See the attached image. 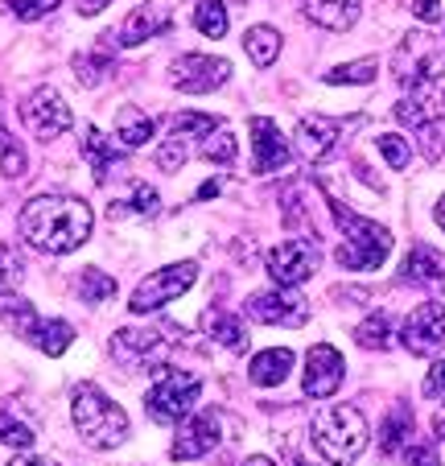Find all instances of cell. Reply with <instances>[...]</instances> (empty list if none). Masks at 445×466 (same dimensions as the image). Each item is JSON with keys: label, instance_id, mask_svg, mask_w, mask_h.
Returning a JSON list of instances; mask_svg holds the SVG:
<instances>
[{"label": "cell", "instance_id": "6", "mask_svg": "<svg viewBox=\"0 0 445 466\" xmlns=\"http://www.w3.org/2000/svg\"><path fill=\"white\" fill-rule=\"evenodd\" d=\"M194 281H198V264H194V260L166 264V268H157V273L145 277V281L132 289L128 309H132V314H153V309H161V306H169V301H177Z\"/></svg>", "mask_w": 445, "mask_h": 466}, {"label": "cell", "instance_id": "13", "mask_svg": "<svg viewBox=\"0 0 445 466\" xmlns=\"http://www.w3.org/2000/svg\"><path fill=\"white\" fill-rule=\"evenodd\" d=\"M244 309H248L252 322H264V326H306V318H309L306 301L297 298V293H288V289L252 293Z\"/></svg>", "mask_w": 445, "mask_h": 466}, {"label": "cell", "instance_id": "42", "mask_svg": "<svg viewBox=\"0 0 445 466\" xmlns=\"http://www.w3.org/2000/svg\"><path fill=\"white\" fill-rule=\"evenodd\" d=\"M186 153H190V145L177 141V137H169V145H161L157 149V166L161 169H177L186 161Z\"/></svg>", "mask_w": 445, "mask_h": 466}, {"label": "cell", "instance_id": "2", "mask_svg": "<svg viewBox=\"0 0 445 466\" xmlns=\"http://www.w3.org/2000/svg\"><path fill=\"white\" fill-rule=\"evenodd\" d=\"M70 417L91 450H116L128 438V413L96 384H79L70 392Z\"/></svg>", "mask_w": 445, "mask_h": 466}, {"label": "cell", "instance_id": "15", "mask_svg": "<svg viewBox=\"0 0 445 466\" xmlns=\"http://www.w3.org/2000/svg\"><path fill=\"white\" fill-rule=\"evenodd\" d=\"M218 441H223V413H218V409H210V413L190 417V421L177 430L174 458H177V462H186V458H202V454H210Z\"/></svg>", "mask_w": 445, "mask_h": 466}, {"label": "cell", "instance_id": "50", "mask_svg": "<svg viewBox=\"0 0 445 466\" xmlns=\"http://www.w3.org/2000/svg\"><path fill=\"white\" fill-rule=\"evenodd\" d=\"M433 219H437V228L445 231V194H441V203H437V211H433Z\"/></svg>", "mask_w": 445, "mask_h": 466}, {"label": "cell", "instance_id": "16", "mask_svg": "<svg viewBox=\"0 0 445 466\" xmlns=\"http://www.w3.org/2000/svg\"><path fill=\"white\" fill-rule=\"evenodd\" d=\"M288 166V141L268 116H252V169L256 174H277Z\"/></svg>", "mask_w": 445, "mask_h": 466}, {"label": "cell", "instance_id": "17", "mask_svg": "<svg viewBox=\"0 0 445 466\" xmlns=\"http://www.w3.org/2000/svg\"><path fill=\"white\" fill-rule=\"evenodd\" d=\"M339 132H342V124L330 120V116H301V120H297V149H301L306 161L318 166V161L339 145Z\"/></svg>", "mask_w": 445, "mask_h": 466}, {"label": "cell", "instance_id": "44", "mask_svg": "<svg viewBox=\"0 0 445 466\" xmlns=\"http://www.w3.org/2000/svg\"><path fill=\"white\" fill-rule=\"evenodd\" d=\"M404 458H409V466H441V462H437V450L429 446V441L409 446V454H404Z\"/></svg>", "mask_w": 445, "mask_h": 466}, {"label": "cell", "instance_id": "27", "mask_svg": "<svg viewBox=\"0 0 445 466\" xmlns=\"http://www.w3.org/2000/svg\"><path fill=\"white\" fill-rule=\"evenodd\" d=\"M29 343H34L37 351H46V355H62L70 343H75V326H70L66 318H42Z\"/></svg>", "mask_w": 445, "mask_h": 466}, {"label": "cell", "instance_id": "21", "mask_svg": "<svg viewBox=\"0 0 445 466\" xmlns=\"http://www.w3.org/2000/svg\"><path fill=\"white\" fill-rule=\"evenodd\" d=\"M83 157L96 169V182H107V169H116V161H124V145L107 141L99 128H87L83 132Z\"/></svg>", "mask_w": 445, "mask_h": 466}, {"label": "cell", "instance_id": "41", "mask_svg": "<svg viewBox=\"0 0 445 466\" xmlns=\"http://www.w3.org/2000/svg\"><path fill=\"white\" fill-rule=\"evenodd\" d=\"M9 5V13L17 21H42L46 13H54L62 5V0H5Z\"/></svg>", "mask_w": 445, "mask_h": 466}, {"label": "cell", "instance_id": "19", "mask_svg": "<svg viewBox=\"0 0 445 466\" xmlns=\"http://www.w3.org/2000/svg\"><path fill=\"white\" fill-rule=\"evenodd\" d=\"M301 9H306V17L314 21V25L347 34L359 21V13H363V0H301Z\"/></svg>", "mask_w": 445, "mask_h": 466}, {"label": "cell", "instance_id": "1", "mask_svg": "<svg viewBox=\"0 0 445 466\" xmlns=\"http://www.w3.org/2000/svg\"><path fill=\"white\" fill-rule=\"evenodd\" d=\"M17 228L29 248L50 252V256H66L91 239L96 215H91V207L83 203V198H75V194H37V198L25 203Z\"/></svg>", "mask_w": 445, "mask_h": 466}, {"label": "cell", "instance_id": "4", "mask_svg": "<svg viewBox=\"0 0 445 466\" xmlns=\"http://www.w3.org/2000/svg\"><path fill=\"white\" fill-rule=\"evenodd\" d=\"M314 446L330 466H355L367 450V417L355 405H326L314 417Z\"/></svg>", "mask_w": 445, "mask_h": 466}, {"label": "cell", "instance_id": "5", "mask_svg": "<svg viewBox=\"0 0 445 466\" xmlns=\"http://www.w3.org/2000/svg\"><path fill=\"white\" fill-rule=\"evenodd\" d=\"M198 392H202L198 376H190V371H182V368H161L145 396V413L161 425L186 421L190 409L198 405Z\"/></svg>", "mask_w": 445, "mask_h": 466}, {"label": "cell", "instance_id": "26", "mask_svg": "<svg viewBox=\"0 0 445 466\" xmlns=\"http://www.w3.org/2000/svg\"><path fill=\"white\" fill-rule=\"evenodd\" d=\"M0 441L13 450H29L37 441V425L29 421V417H17V405H13V400L0 405Z\"/></svg>", "mask_w": 445, "mask_h": 466}, {"label": "cell", "instance_id": "14", "mask_svg": "<svg viewBox=\"0 0 445 466\" xmlns=\"http://www.w3.org/2000/svg\"><path fill=\"white\" fill-rule=\"evenodd\" d=\"M342 376H347V363H342V355L334 351L330 343L309 347V355H306V380H301L306 396H314V400H326V396L339 392Z\"/></svg>", "mask_w": 445, "mask_h": 466}, {"label": "cell", "instance_id": "3", "mask_svg": "<svg viewBox=\"0 0 445 466\" xmlns=\"http://www.w3.org/2000/svg\"><path fill=\"white\" fill-rule=\"evenodd\" d=\"M330 215L342 231V244H339V252H334V260H339L342 268H350V273H371V268H379V264L388 260V252H392V231H388L384 223L363 219V215L347 211L342 203H330Z\"/></svg>", "mask_w": 445, "mask_h": 466}, {"label": "cell", "instance_id": "46", "mask_svg": "<svg viewBox=\"0 0 445 466\" xmlns=\"http://www.w3.org/2000/svg\"><path fill=\"white\" fill-rule=\"evenodd\" d=\"M107 5H112V0H79V13L83 17H91V13H104Z\"/></svg>", "mask_w": 445, "mask_h": 466}, {"label": "cell", "instance_id": "51", "mask_svg": "<svg viewBox=\"0 0 445 466\" xmlns=\"http://www.w3.org/2000/svg\"><path fill=\"white\" fill-rule=\"evenodd\" d=\"M437 438H441V441H445V413H441V417H437Z\"/></svg>", "mask_w": 445, "mask_h": 466}, {"label": "cell", "instance_id": "34", "mask_svg": "<svg viewBox=\"0 0 445 466\" xmlns=\"http://www.w3.org/2000/svg\"><path fill=\"white\" fill-rule=\"evenodd\" d=\"M79 298L87 301V306H99V301H112V298H116V281L104 273V268H87V273L79 277Z\"/></svg>", "mask_w": 445, "mask_h": 466}, {"label": "cell", "instance_id": "40", "mask_svg": "<svg viewBox=\"0 0 445 466\" xmlns=\"http://www.w3.org/2000/svg\"><path fill=\"white\" fill-rule=\"evenodd\" d=\"M376 145H379V153H384V161L392 169H409L412 149H409V141H404V137H396V132H384V137H376Z\"/></svg>", "mask_w": 445, "mask_h": 466}, {"label": "cell", "instance_id": "31", "mask_svg": "<svg viewBox=\"0 0 445 466\" xmlns=\"http://www.w3.org/2000/svg\"><path fill=\"white\" fill-rule=\"evenodd\" d=\"M231 25L228 9H223V0H202L198 9H194V29H198L202 37H223Z\"/></svg>", "mask_w": 445, "mask_h": 466}, {"label": "cell", "instance_id": "18", "mask_svg": "<svg viewBox=\"0 0 445 466\" xmlns=\"http://www.w3.org/2000/svg\"><path fill=\"white\" fill-rule=\"evenodd\" d=\"M157 34H169V13L157 9V5H137V9L124 17L120 34H112L120 46H140L148 42V37H157Z\"/></svg>", "mask_w": 445, "mask_h": 466}, {"label": "cell", "instance_id": "45", "mask_svg": "<svg viewBox=\"0 0 445 466\" xmlns=\"http://www.w3.org/2000/svg\"><path fill=\"white\" fill-rule=\"evenodd\" d=\"M412 17L417 21H441V0H412Z\"/></svg>", "mask_w": 445, "mask_h": 466}, {"label": "cell", "instance_id": "28", "mask_svg": "<svg viewBox=\"0 0 445 466\" xmlns=\"http://www.w3.org/2000/svg\"><path fill=\"white\" fill-rule=\"evenodd\" d=\"M355 343L367 347V351H388V347H392V318H388L384 309L367 314L363 322L355 326Z\"/></svg>", "mask_w": 445, "mask_h": 466}, {"label": "cell", "instance_id": "29", "mask_svg": "<svg viewBox=\"0 0 445 466\" xmlns=\"http://www.w3.org/2000/svg\"><path fill=\"white\" fill-rule=\"evenodd\" d=\"M112 71H116L112 42L99 46V50H91V54H79V58H75V75H79V83H87V87H99V83H104Z\"/></svg>", "mask_w": 445, "mask_h": 466}, {"label": "cell", "instance_id": "10", "mask_svg": "<svg viewBox=\"0 0 445 466\" xmlns=\"http://www.w3.org/2000/svg\"><path fill=\"white\" fill-rule=\"evenodd\" d=\"M228 79H231V62L210 58V54H182L169 66V83L177 91H190V96H207V91L223 87Z\"/></svg>", "mask_w": 445, "mask_h": 466}, {"label": "cell", "instance_id": "37", "mask_svg": "<svg viewBox=\"0 0 445 466\" xmlns=\"http://www.w3.org/2000/svg\"><path fill=\"white\" fill-rule=\"evenodd\" d=\"M379 71L376 58H359V62H347V66H334L326 71V83H371Z\"/></svg>", "mask_w": 445, "mask_h": 466}, {"label": "cell", "instance_id": "9", "mask_svg": "<svg viewBox=\"0 0 445 466\" xmlns=\"http://www.w3.org/2000/svg\"><path fill=\"white\" fill-rule=\"evenodd\" d=\"M318 260H322L318 239L293 236V239H285V244H277L268 252V277L280 285V289H293V285H301V281H309V277H314Z\"/></svg>", "mask_w": 445, "mask_h": 466}, {"label": "cell", "instance_id": "20", "mask_svg": "<svg viewBox=\"0 0 445 466\" xmlns=\"http://www.w3.org/2000/svg\"><path fill=\"white\" fill-rule=\"evenodd\" d=\"M288 371H293V351L288 347H268V351H260L252 360L248 376H252L256 388H277L288 380Z\"/></svg>", "mask_w": 445, "mask_h": 466}, {"label": "cell", "instance_id": "25", "mask_svg": "<svg viewBox=\"0 0 445 466\" xmlns=\"http://www.w3.org/2000/svg\"><path fill=\"white\" fill-rule=\"evenodd\" d=\"M412 438V409L409 405H396L392 413L384 417V430H379V450L384 458H396Z\"/></svg>", "mask_w": 445, "mask_h": 466}, {"label": "cell", "instance_id": "36", "mask_svg": "<svg viewBox=\"0 0 445 466\" xmlns=\"http://www.w3.org/2000/svg\"><path fill=\"white\" fill-rule=\"evenodd\" d=\"M124 215H157V190L145 182L132 186V198L120 207H112V219H124Z\"/></svg>", "mask_w": 445, "mask_h": 466}, {"label": "cell", "instance_id": "23", "mask_svg": "<svg viewBox=\"0 0 445 466\" xmlns=\"http://www.w3.org/2000/svg\"><path fill=\"white\" fill-rule=\"evenodd\" d=\"M404 281H412V285H433V281H441L445 277V260L433 252L429 244H417L409 252V260H404Z\"/></svg>", "mask_w": 445, "mask_h": 466}, {"label": "cell", "instance_id": "7", "mask_svg": "<svg viewBox=\"0 0 445 466\" xmlns=\"http://www.w3.org/2000/svg\"><path fill=\"white\" fill-rule=\"evenodd\" d=\"M392 66H396V79H400L404 87L420 91L437 79L441 54H437V46L429 34H404L400 46H396V54H392Z\"/></svg>", "mask_w": 445, "mask_h": 466}, {"label": "cell", "instance_id": "8", "mask_svg": "<svg viewBox=\"0 0 445 466\" xmlns=\"http://www.w3.org/2000/svg\"><path fill=\"white\" fill-rule=\"evenodd\" d=\"M177 343V326H148V330H116L112 335V351L120 363L137 368H153V363L166 360V351Z\"/></svg>", "mask_w": 445, "mask_h": 466}, {"label": "cell", "instance_id": "48", "mask_svg": "<svg viewBox=\"0 0 445 466\" xmlns=\"http://www.w3.org/2000/svg\"><path fill=\"white\" fill-rule=\"evenodd\" d=\"M218 190H223V182H218V177H215V182H207V186L198 190V203H202V198H215Z\"/></svg>", "mask_w": 445, "mask_h": 466}, {"label": "cell", "instance_id": "24", "mask_svg": "<svg viewBox=\"0 0 445 466\" xmlns=\"http://www.w3.org/2000/svg\"><path fill=\"white\" fill-rule=\"evenodd\" d=\"M207 330H210V339H215L218 347H228V351H244L248 347V330H244V322H239L236 314H228V309H207Z\"/></svg>", "mask_w": 445, "mask_h": 466}, {"label": "cell", "instance_id": "30", "mask_svg": "<svg viewBox=\"0 0 445 466\" xmlns=\"http://www.w3.org/2000/svg\"><path fill=\"white\" fill-rule=\"evenodd\" d=\"M244 50L256 66H272L280 58V34L272 25H252L244 37Z\"/></svg>", "mask_w": 445, "mask_h": 466}, {"label": "cell", "instance_id": "35", "mask_svg": "<svg viewBox=\"0 0 445 466\" xmlns=\"http://www.w3.org/2000/svg\"><path fill=\"white\" fill-rule=\"evenodd\" d=\"M198 157H207V161H215V166H231L236 161V137H231L228 128H218V132H210L207 141L198 145Z\"/></svg>", "mask_w": 445, "mask_h": 466}, {"label": "cell", "instance_id": "33", "mask_svg": "<svg viewBox=\"0 0 445 466\" xmlns=\"http://www.w3.org/2000/svg\"><path fill=\"white\" fill-rule=\"evenodd\" d=\"M210 132H218V116L182 112V116L174 120V137H177V141H186V145H190V137H194V141H207Z\"/></svg>", "mask_w": 445, "mask_h": 466}, {"label": "cell", "instance_id": "53", "mask_svg": "<svg viewBox=\"0 0 445 466\" xmlns=\"http://www.w3.org/2000/svg\"><path fill=\"white\" fill-rule=\"evenodd\" d=\"M293 466H318V462H309V458H301V454H297V458H293Z\"/></svg>", "mask_w": 445, "mask_h": 466}, {"label": "cell", "instance_id": "52", "mask_svg": "<svg viewBox=\"0 0 445 466\" xmlns=\"http://www.w3.org/2000/svg\"><path fill=\"white\" fill-rule=\"evenodd\" d=\"M437 104H441V116H445V83L437 87Z\"/></svg>", "mask_w": 445, "mask_h": 466}, {"label": "cell", "instance_id": "32", "mask_svg": "<svg viewBox=\"0 0 445 466\" xmlns=\"http://www.w3.org/2000/svg\"><path fill=\"white\" fill-rule=\"evenodd\" d=\"M29 169V157H25V145L13 137L5 124H0V174L5 177H21Z\"/></svg>", "mask_w": 445, "mask_h": 466}, {"label": "cell", "instance_id": "49", "mask_svg": "<svg viewBox=\"0 0 445 466\" xmlns=\"http://www.w3.org/2000/svg\"><path fill=\"white\" fill-rule=\"evenodd\" d=\"M239 466H277V462H272V458H264V454H256V458H244Z\"/></svg>", "mask_w": 445, "mask_h": 466}, {"label": "cell", "instance_id": "38", "mask_svg": "<svg viewBox=\"0 0 445 466\" xmlns=\"http://www.w3.org/2000/svg\"><path fill=\"white\" fill-rule=\"evenodd\" d=\"M417 137H420V153H425V161H441V153H445V116L420 124Z\"/></svg>", "mask_w": 445, "mask_h": 466}, {"label": "cell", "instance_id": "43", "mask_svg": "<svg viewBox=\"0 0 445 466\" xmlns=\"http://www.w3.org/2000/svg\"><path fill=\"white\" fill-rule=\"evenodd\" d=\"M425 396H437V400L445 396V360L429 368V376H425Z\"/></svg>", "mask_w": 445, "mask_h": 466}, {"label": "cell", "instance_id": "39", "mask_svg": "<svg viewBox=\"0 0 445 466\" xmlns=\"http://www.w3.org/2000/svg\"><path fill=\"white\" fill-rule=\"evenodd\" d=\"M21 281H25V264H21V256L13 252L9 244H0V293H13Z\"/></svg>", "mask_w": 445, "mask_h": 466}, {"label": "cell", "instance_id": "11", "mask_svg": "<svg viewBox=\"0 0 445 466\" xmlns=\"http://www.w3.org/2000/svg\"><path fill=\"white\" fill-rule=\"evenodd\" d=\"M21 120L29 124V132H34V137L54 141V137H62V132L75 124V116H70L66 99L58 96V87H37L34 96L21 104Z\"/></svg>", "mask_w": 445, "mask_h": 466}, {"label": "cell", "instance_id": "22", "mask_svg": "<svg viewBox=\"0 0 445 466\" xmlns=\"http://www.w3.org/2000/svg\"><path fill=\"white\" fill-rule=\"evenodd\" d=\"M153 132H157V124H153V116L140 112V107L124 104L120 112H116V137H120L124 149H137V145H145Z\"/></svg>", "mask_w": 445, "mask_h": 466}, {"label": "cell", "instance_id": "12", "mask_svg": "<svg viewBox=\"0 0 445 466\" xmlns=\"http://www.w3.org/2000/svg\"><path fill=\"white\" fill-rule=\"evenodd\" d=\"M400 343L412 355H433L445 343V306L441 301H420L400 326Z\"/></svg>", "mask_w": 445, "mask_h": 466}, {"label": "cell", "instance_id": "47", "mask_svg": "<svg viewBox=\"0 0 445 466\" xmlns=\"http://www.w3.org/2000/svg\"><path fill=\"white\" fill-rule=\"evenodd\" d=\"M9 466H58V462H50V458H13Z\"/></svg>", "mask_w": 445, "mask_h": 466}]
</instances>
